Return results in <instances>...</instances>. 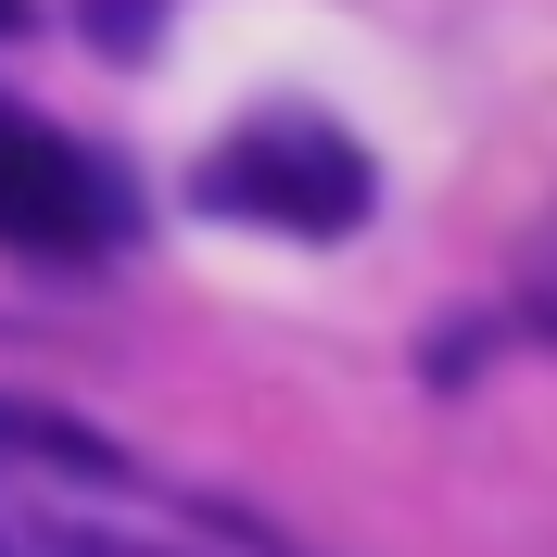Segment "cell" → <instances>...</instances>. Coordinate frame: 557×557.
<instances>
[{"label": "cell", "instance_id": "obj_1", "mask_svg": "<svg viewBox=\"0 0 557 557\" xmlns=\"http://www.w3.org/2000/svg\"><path fill=\"white\" fill-rule=\"evenodd\" d=\"M203 215H242V228H278V242H343L355 215L381 203V177L330 114H242V127L203 152Z\"/></svg>", "mask_w": 557, "mask_h": 557}, {"label": "cell", "instance_id": "obj_2", "mask_svg": "<svg viewBox=\"0 0 557 557\" xmlns=\"http://www.w3.org/2000/svg\"><path fill=\"white\" fill-rule=\"evenodd\" d=\"M0 242L13 253H114L127 242V177L76 152L64 127L0 102Z\"/></svg>", "mask_w": 557, "mask_h": 557}, {"label": "cell", "instance_id": "obj_3", "mask_svg": "<svg viewBox=\"0 0 557 557\" xmlns=\"http://www.w3.org/2000/svg\"><path fill=\"white\" fill-rule=\"evenodd\" d=\"M0 557H165V545H139L127 520L64 507V494H38V482H0Z\"/></svg>", "mask_w": 557, "mask_h": 557}, {"label": "cell", "instance_id": "obj_4", "mask_svg": "<svg viewBox=\"0 0 557 557\" xmlns=\"http://www.w3.org/2000/svg\"><path fill=\"white\" fill-rule=\"evenodd\" d=\"M76 26L102 38L114 64H139V51H152V26H165V0H76Z\"/></svg>", "mask_w": 557, "mask_h": 557}, {"label": "cell", "instance_id": "obj_5", "mask_svg": "<svg viewBox=\"0 0 557 557\" xmlns=\"http://www.w3.org/2000/svg\"><path fill=\"white\" fill-rule=\"evenodd\" d=\"M0 38H26V0H0Z\"/></svg>", "mask_w": 557, "mask_h": 557}]
</instances>
